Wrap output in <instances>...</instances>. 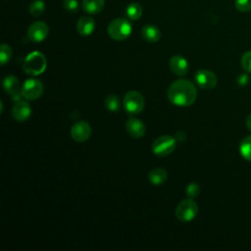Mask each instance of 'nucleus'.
<instances>
[{
  "mask_svg": "<svg viewBox=\"0 0 251 251\" xmlns=\"http://www.w3.org/2000/svg\"><path fill=\"white\" fill-rule=\"evenodd\" d=\"M167 95L172 104L178 107H188L195 102L197 90L190 80L179 78L170 84Z\"/></svg>",
  "mask_w": 251,
  "mask_h": 251,
  "instance_id": "obj_1",
  "label": "nucleus"
},
{
  "mask_svg": "<svg viewBox=\"0 0 251 251\" xmlns=\"http://www.w3.org/2000/svg\"><path fill=\"white\" fill-rule=\"evenodd\" d=\"M47 67V60L45 56L38 51L29 53L23 64V70L29 75H41Z\"/></svg>",
  "mask_w": 251,
  "mask_h": 251,
  "instance_id": "obj_2",
  "label": "nucleus"
},
{
  "mask_svg": "<svg viewBox=\"0 0 251 251\" xmlns=\"http://www.w3.org/2000/svg\"><path fill=\"white\" fill-rule=\"evenodd\" d=\"M109 36L118 41H122L126 39L132 31V25L130 22L124 18H119L113 20L107 28Z\"/></svg>",
  "mask_w": 251,
  "mask_h": 251,
  "instance_id": "obj_3",
  "label": "nucleus"
},
{
  "mask_svg": "<svg viewBox=\"0 0 251 251\" xmlns=\"http://www.w3.org/2000/svg\"><path fill=\"white\" fill-rule=\"evenodd\" d=\"M124 108L129 115H137L144 109V97L138 91L131 90L126 93L123 100Z\"/></svg>",
  "mask_w": 251,
  "mask_h": 251,
  "instance_id": "obj_4",
  "label": "nucleus"
},
{
  "mask_svg": "<svg viewBox=\"0 0 251 251\" xmlns=\"http://www.w3.org/2000/svg\"><path fill=\"white\" fill-rule=\"evenodd\" d=\"M198 213V205L193 198L183 199L176 208V217L181 222L192 221Z\"/></svg>",
  "mask_w": 251,
  "mask_h": 251,
  "instance_id": "obj_5",
  "label": "nucleus"
},
{
  "mask_svg": "<svg viewBox=\"0 0 251 251\" xmlns=\"http://www.w3.org/2000/svg\"><path fill=\"white\" fill-rule=\"evenodd\" d=\"M176 146V140L171 135H162L156 138L152 143V151L158 157H166L174 152Z\"/></svg>",
  "mask_w": 251,
  "mask_h": 251,
  "instance_id": "obj_6",
  "label": "nucleus"
},
{
  "mask_svg": "<svg viewBox=\"0 0 251 251\" xmlns=\"http://www.w3.org/2000/svg\"><path fill=\"white\" fill-rule=\"evenodd\" d=\"M43 83L37 78H27L22 85L21 96L26 100H35L43 93Z\"/></svg>",
  "mask_w": 251,
  "mask_h": 251,
  "instance_id": "obj_7",
  "label": "nucleus"
},
{
  "mask_svg": "<svg viewBox=\"0 0 251 251\" xmlns=\"http://www.w3.org/2000/svg\"><path fill=\"white\" fill-rule=\"evenodd\" d=\"M92 129L90 125L85 121H78L75 123L70 130L72 138L76 142H84L91 135Z\"/></svg>",
  "mask_w": 251,
  "mask_h": 251,
  "instance_id": "obj_8",
  "label": "nucleus"
},
{
  "mask_svg": "<svg viewBox=\"0 0 251 251\" xmlns=\"http://www.w3.org/2000/svg\"><path fill=\"white\" fill-rule=\"evenodd\" d=\"M194 80L203 89H213L218 81L216 75L209 70H198L194 75Z\"/></svg>",
  "mask_w": 251,
  "mask_h": 251,
  "instance_id": "obj_9",
  "label": "nucleus"
},
{
  "mask_svg": "<svg viewBox=\"0 0 251 251\" xmlns=\"http://www.w3.org/2000/svg\"><path fill=\"white\" fill-rule=\"evenodd\" d=\"M48 25L41 21L34 22L31 24L27 29V36L32 42H41L43 41L48 35Z\"/></svg>",
  "mask_w": 251,
  "mask_h": 251,
  "instance_id": "obj_10",
  "label": "nucleus"
},
{
  "mask_svg": "<svg viewBox=\"0 0 251 251\" xmlns=\"http://www.w3.org/2000/svg\"><path fill=\"white\" fill-rule=\"evenodd\" d=\"M31 115V107L28 102L18 100L12 108V116L18 122H25Z\"/></svg>",
  "mask_w": 251,
  "mask_h": 251,
  "instance_id": "obj_11",
  "label": "nucleus"
},
{
  "mask_svg": "<svg viewBox=\"0 0 251 251\" xmlns=\"http://www.w3.org/2000/svg\"><path fill=\"white\" fill-rule=\"evenodd\" d=\"M126 130L129 136L133 138H140L145 134L146 127L141 120L132 117L126 121Z\"/></svg>",
  "mask_w": 251,
  "mask_h": 251,
  "instance_id": "obj_12",
  "label": "nucleus"
},
{
  "mask_svg": "<svg viewBox=\"0 0 251 251\" xmlns=\"http://www.w3.org/2000/svg\"><path fill=\"white\" fill-rule=\"evenodd\" d=\"M170 70L178 76H184L188 73V62L185 58L180 55H175L170 59L169 62Z\"/></svg>",
  "mask_w": 251,
  "mask_h": 251,
  "instance_id": "obj_13",
  "label": "nucleus"
},
{
  "mask_svg": "<svg viewBox=\"0 0 251 251\" xmlns=\"http://www.w3.org/2000/svg\"><path fill=\"white\" fill-rule=\"evenodd\" d=\"M95 29V22L91 17H81L76 23V31L82 36L90 35Z\"/></svg>",
  "mask_w": 251,
  "mask_h": 251,
  "instance_id": "obj_14",
  "label": "nucleus"
},
{
  "mask_svg": "<svg viewBox=\"0 0 251 251\" xmlns=\"http://www.w3.org/2000/svg\"><path fill=\"white\" fill-rule=\"evenodd\" d=\"M3 88L10 95L18 96L21 94L22 86L20 85L19 79L15 75H9L3 78Z\"/></svg>",
  "mask_w": 251,
  "mask_h": 251,
  "instance_id": "obj_15",
  "label": "nucleus"
},
{
  "mask_svg": "<svg viewBox=\"0 0 251 251\" xmlns=\"http://www.w3.org/2000/svg\"><path fill=\"white\" fill-rule=\"evenodd\" d=\"M141 36L147 42H157L161 37L160 29L153 25H146L141 29Z\"/></svg>",
  "mask_w": 251,
  "mask_h": 251,
  "instance_id": "obj_16",
  "label": "nucleus"
},
{
  "mask_svg": "<svg viewBox=\"0 0 251 251\" xmlns=\"http://www.w3.org/2000/svg\"><path fill=\"white\" fill-rule=\"evenodd\" d=\"M104 0H82V8L89 15H96L104 8Z\"/></svg>",
  "mask_w": 251,
  "mask_h": 251,
  "instance_id": "obj_17",
  "label": "nucleus"
},
{
  "mask_svg": "<svg viewBox=\"0 0 251 251\" xmlns=\"http://www.w3.org/2000/svg\"><path fill=\"white\" fill-rule=\"evenodd\" d=\"M168 177L167 171L162 168H154L148 174V180L153 185H160L166 181Z\"/></svg>",
  "mask_w": 251,
  "mask_h": 251,
  "instance_id": "obj_18",
  "label": "nucleus"
},
{
  "mask_svg": "<svg viewBox=\"0 0 251 251\" xmlns=\"http://www.w3.org/2000/svg\"><path fill=\"white\" fill-rule=\"evenodd\" d=\"M126 16L131 21H137L142 16V7L137 2H132L126 7Z\"/></svg>",
  "mask_w": 251,
  "mask_h": 251,
  "instance_id": "obj_19",
  "label": "nucleus"
},
{
  "mask_svg": "<svg viewBox=\"0 0 251 251\" xmlns=\"http://www.w3.org/2000/svg\"><path fill=\"white\" fill-rule=\"evenodd\" d=\"M239 152L245 160L251 162V134L245 136L241 140L239 145Z\"/></svg>",
  "mask_w": 251,
  "mask_h": 251,
  "instance_id": "obj_20",
  "label": "nucleus"
},
{
  "mask_svg": "<svg viewBox=\"0 0 251 251\" xmlns=\"http://www.w3.org/2000/svg\"><path fill=\"white\" fill-rule=\"evenodd\" d=\"M104 103H105L106 109L108 111H110V112H117V111H119L120 105H121L119 97L117 95H115V94L108 95L106 97Z\"/></svg>",
  "mask_w": 251,
  "mask_h": 251,
  "instance_id": "obj_21",
  "label": "nucleus"
},
{
  "mask_svg": "<svg viewBox=\"0 0 251 251\" xmlns=\"http://www.w3.org/2000/svg\"><path fill=\"white\" fill-rule=\"evenodd\" d=\"M44 10H45V4L41 0L33 1L32 3H30L29 8H28L29 14L33 17H38V16L42 15Z\"/></svg>",
  "mask_w": 251,
  "mask_h": 251,
  "instance_id": "obj_22",
  "label": "nucleus"
},
{
  "mask_svg": "<svg viewBox=\"0 0 251 251\" xmlns=\"http://www.w3.org/2000/svg\"><path fill=\"white\" fill-rule=\"evenodd\" d=\"M12 55H13V51L11 49V47L8 45V44H1V47H0V62H1V65L4 66L6 65L12 58Z\"/></svg>",
  "mask_w": 251,
  "mask_h": 251,
  "instance_id": "obj_23",
  "label": "nucleus"
},
{
  "mask_svg": "<svg viewBox=\"0 0 251 251\" xmlns=\"http://www.w3.org/2000/svg\"><path fill=\"white\" fill-rule=\"evenodd\" d=\"M200 193V186L196 182H190L185 187V194L189 198H195Z\"/></svg>",
  "mask_w": 251,
  "mask_h": 251,
  "instance_id": "obj_24",
  "label": "nucleus"
},
{
  "mask_svg": "<svg viewBox=\"0 0 251 251\" xmlns=\"http://www.w3.org/2000/svg\"><path fill=\"white\" fill-rule=\"evenodd\" d=\"M241 66L247 73H251V50L245 52L241 57Z\"/></svg>",
  "mask_w": 251,
  "mask_h": 251,
  "instance_id": "obj_25",
  "label": "nucleus"
},
{
  "mask_svg": "<svg viewBox=\"0 0 251 251\" xmlns=\"http://www.w3.org/2000/svg\"><path fill=\"white\" fill-rule=\"evenodd\" d=\"M63 7L71 13H75L78 9L77 0H63Z\"/></svg>",
  "mask_w": 251,
  "mask_h": 251,
  "instance_id": "obj_26",
  "label": "nucleus"
},
{
  "mask_svg": "<svg viewBox=\"0 0 251 251\" xmlns=\"http://www.w3.org/2000/svg\"><path fill=\"white\" fill-rule=\"evenodd\" d=\"M235 7L240 12H248L251 10V0H235Z\"/></svg>",
  "mask_w": 251,
  "mask_h": 251,
  "instance_id": "obj_27",
  "label": "nucleus"
},
{
  "mask_svg": "<svg viewBox=\"0 0 251 251\" xmlns=\"http://www.w3.org/2000/svg\"><path fill=\"white\" fill-rule=\"evenodd\" d=\"M185 137H186V135H185V133H184L183 131H178V132H176V134L175 135L176 140V141H179V142L184 141V140H185Z\"/></svg>",
  "mask_w": 251,
  "mask_h": 251,
  "instance_id": "obj_28",
  "label": "nucleus"
},
{
  "mask_svg": "<svg viewBox=\"0 0 251 251\" xmlns=\"http://www.w3.org/2000/svg\"><path fill=\"white\" fill-rule=\"evenodd\" d=\"M248 82V76L245 75H241L238 76V83L240 85H244L245 83Z\"/></svg>",
  "mask_w": 251,
  "mask_h": 251,
  "instance_id": "obj_29",
  "label": "nucleus"
},
{
  "mask_svg": "<svg viewBox=\"0 0 251 251\" xmlns=\"http://www.w3.org/2000/svg\"><path fill=\"white\" fill-rule=\"evenodd\" d=\"M245 123H246V127L251 131V114L247 117Z\"/></svg>",
  "mask_w": 251,
  "mask_h": 251,
  "instance_id": "obj_30",
  "label": "nucleus"
}]
</instances>
